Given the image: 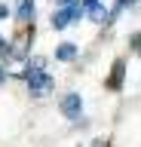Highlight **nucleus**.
<instances>
[{"label":"nucleus","mask_w":141,"mask_h":147,"mask_svg":"<svg viewBox=\"0 0 141 147\" xmlns=\"http://www.w3.org/2000/svg\"><path fill=\"white\" fill-rule=\"evenodd\" d=\"M83 3H86V6H95V3H98V0H83Z\"/></svg>","instance_id":"12"},{"label":"nucleus","mask_w":141,"mask_h":147,"mask_svg":"<svg viewBox=\"0 0 141 147\" xmlns=\"http://www.w3.org/2000/svg\"><path fill=\"white\" fill-rule=\"evenodd\" d=\"M80 110H83V98L77 92H67L65 98H61V113L71 117V119H80Z\"/></svg>","instance_id":"3"},{"label":"nucleus","mask_w":141,"mask_h":147,"mask_svg":"<svg viewBox=\"0 0 141 147\" xmlns=\"http://www.w3.org/2000/svg\"><path fill=\"white\" fill-rule=\"evenodd\" d=\"M89 9H92V18H95V22L107 18V9H104V6H98V3H95V6H89Z\"/></svg>","instance_id":"8"},{"label":"nucleus","mask_w":141,"mask_h":147,"mask_svg":"<svg viewBox=\"0 0 141 147\" xmlns=\"http://www.w3.org/2000/svg\"><path fill=\"white\" fill-rule=\"evenodd\" d=\"M3 80H6V71H3V64H0V83H3Z\"/></svg>","instance_id":"10"},{"label":"nucleus","mask_w":141,"mask_h":147,"mask_svg":"<svg viewBox=\"0 0 141 147\" xmlns=\"http://www.w3.org/2000/svg\"><path fill=\"white\" fill-rule=\"evenodd\" d=\"M0 18H6V6L3 3H0Z\"/></svg>","instance_id":"11"},{"label":"nucleus","mask_w":141,"mask_h":147,"mask_svg":"<svg viewBox=\"0 0 141 147\" xmlns=\"http://www.w3.org/2000/svg\"><path fill=\"white\" fill-rule=\"evenodd\" d=\"M43 64H46V58H31V61H28V71H25V77H28V74H34V71H43Z\"/></svg>","instance_id":"6"},{"label":"nucleus","mask_w":141,"mask_h":147,"mask_svg":"<svg viewBox=\"0 0 141 147\" xmlns=\"http://www.w3.org/2000/svg\"><path fill=\"white\" fill-rule=\"evenodd\" d=\"M0 49H3V37H0Z\"/></svg>","instance_id":"13"},{"label":"nucleus","mask_w":141,"mask_h":147,"mask_svg":"<svg viewBox=\"0 0 141 147\" xmlns=\"http://www.w3.org/2000/svg\"><path fill=\"white\" fill-rule=\"evenodd\" d=\"M123 67H126L123 61H117V64H113V80H111V86H120V80H123Z\"/></svg>","instance_id":"7"},{"label":"nucleus","mask_w":141,"mask_h":147,"mask_svg":"<svg viewBox=\"0 0 141 147\" xmlns=\"http://www.w3.org/2000/svg\"><path fill=\"white\" fill-rule=\"evenodd\" d=\"M52 3H58V6H71L74 0H52Z\"/></svg>","instance_id":"9"},{"label":"nucleus","mask_w":141,"mask_h":147,"mask_svg":"<svg viewBox=\"0 0 141 147\" xmlns=\"http://www.w3.org/2000/svg\"><path fill=\"white\" fill-rule=\"evenodd\" d=\"M80 16H83V6H80V3H71V6H65L61 12H55V16H52V28H55V31H61V28L71 25V18H80Z\"/></svg>","instance_id":"2"},{"label":"nucleus","mask_w":141,"mask_h":147,"mask_svg":"<svg viewBox=\"0 0 141 147\" xmlns=\"http://www.w3.org/2000/svg\"><path fill=\"white\" fill-rule=\"evenodd\" d=\"M34 12H37L34 0H19V22H31V18H34Z\"/></svg>","instance_id":"5"},{"label":"nucleus","mask_w":141,"mask_h":147,"mask_svg":"<svg viewBox=\"0 0 141 147\" xmlns=\"http://www.w3.org/2000/svg\"><path fill=\"white\" fill-rule=\"evenodd\" d=\"M25 80H28V92L34 95V98L49 95L52 86H55V80H52V74H49V71H34V74H28Z\"/></svg>","instance_id":"1"},{"label":"nucleus","mask_w":141,"mask_h":147,"mask_svg":"<svg viewBox=\"0 0 141 147\" xmlns=\"http://www.w3.org/2000/svg\"><path fill=\"white\" fill-rule=\"evenodd\" d=\"M55 58H58V61H74V58H77V46L74 43H61L55 49Z\"/></svg>","instance_id":"4"}]
</instances>
